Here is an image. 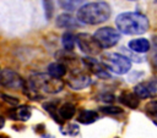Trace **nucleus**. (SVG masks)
Segmentation results:
<instances>
[{
	"instance_id": "nucleus-1",
	"label": "nucleus",
	"mask_w": 157,
	"mask_h": 138,
	"mask_svg": "<svg viewBox=\"0 0 157 138\" xmlns=\"http://www.w3.org/2000/svg\"><path fill=\"white\" fill-rule=\"evenodd\" d=\"M118 31L124 34L139 35L147 32L150 22L147 17L139 12H123L115 18Z\"/></svg>"
},
{
	"instance_id": "nucleus-2",
	"label": "nucleus",
	"mask_w": 157,
	"mask_h": 138,
	"mask_svg": "<svg viewBox=\"0 0 157 138\" xmlns=\"http://www.w3.org/2000/svg\"><path fill=\"white\" fill-rule=\"evenodd\" d=\"M110 16V6L107 2H90L82 5L77 11L78 22L86 24H99L105 22Z\"/></svg>"
},
{
	"instance_id": "nucleus-3",
	"label": "nucleus",
	"mask_w": 157,
	"mask_h": 138,
	"mask_svg": "<svg viewBox=\"0 0 157 138\" xmlns=\"http://www.w3.org/2000/svg\"><path fill=\"white\" fill-rule=\"evenodd\" d=\"M102 64L105 68H108L109 71L117 74H125L131 67L130 60L125 55H121L118 53L105 54L102 57Z\"/></svg>"
},
{
	"instance_id": "nucleus-4",
	"label": "nucleus",
	"mask_w": 157,
	"mask_h": 138,
	"mask_svg": "<svg viewBox=\"0 0 157 138\" xmlns=\"http://www.w3.org/2000/svg\"><path fill=\"white\" fill-rule=\"evenodd\" d=\"M93 37L97 40V43L101 45V48L109 49L119 42L120 33H119V31H117L112 27H103V28L97 29L94 32Z\"/></svg>"
},
{
	"instance_id": "nucleus-5",
	"label": "nucleus",
	"mask_w": 157,
	"mask_h": 138,
	"mask_svg": "<svg viewBox=\"0 0 157 138\" xmlns=\"http://www.w3.org/2000/svg\"><path fill=\"white\" fill-rule=\"evenodd\" d=\"M76 42L81 49L82 53L88 55L90 57L96 56L101 53V45L97 43L93 35H90L87 33H80L76 35Z\"/></svg>"
},
{
	"instance_id": "nucleus-6",
	"label": "nucleus",
	"mask_w": 157,
	"mask_h": 138,
	"mask_svg": "<svg viewBox=\"0 0 157 138\" xmlns=\"http://www.w3.org/2000/svg\"><path fill=\"white\" fill-rule=\"evenodd\" d=\"M25 83L26 82L21 78V76L17 72L12 71V70L6 68L0 74V84L4 85V87H6V88H12V89H20V88H22L23 89Z\"/></svg>"
},
{
	"instance_id": "nucleus-7",
	"label": "nucleus",
	"mask_w": 157,
	"mask_h": 138,
	"mask_svg": "<svg viewBox=\"0 0 157 138\" xmlns=\"http://www.w3.org/2000/svg\"><path fill=\"white\" fill-rule=\"evenodd\" d=\"M134 93L140 99H147V98L153 96L157 93V81L151 79V81L136 84L134 88Z\"/></svg>"
},
{
	"instance_id": "nucleus-8",
	"label": "nucleus",
	"mask_w": 157,
	"mask_h": 138,
	"mask_svg": "<svg viewBox=\"0 0 157 138\" xmlns=\"http://www.w3.org/2000/svg\"><path fill=\"white\" fill-rule=\"evenodd\" d=\"M90 84H91V77L87 74H77L69 79V87L75 90L83 89Z\"/></svg>"
},
{
	"instance_id": "nucleus-9",
	"label": "nucleus",
	"mask_w": 157,
	"mask_h": 138,
	"mask_svg": "<svg viewBox=\"0 0 157 138\" xmlns=\"http://www.w3.org/2000/svg\"><path fill=\"white\" fill-rule=\"evenodd\" d=\"M128 48L135 53H147L151 49V43L145 38H137L132 39L128 43Z\"/></svg>"
},
{
	"instance_id": "nucleus-10",
	"label": "nucleus",
	"mask_w": 157,
	"mask_h": 138,
	"mask_svg": "<svg viewBox=\"0 0 157 138\" xmlns=\"http://www.w3.org/2000/svg\"><path fill=\"white\" fill-rule=\"evenodd\" d=\"M119 103L128 106L129 109H136L140 104V98L135 93L130 92H123L119 95Z\"/></svg>"
},
{
	"instance_id": "nucleus-11",
	"label": "nucleus",
	"mask_w": 157,
	"mask_h": 138,
	"mask_svg": "<svg viewBox=\"0 0 157 138\" xmlns=\"http://www.w3.org/2000/svg\"><path fill=\"white\" fill-rule=\"evenodd\" d=\"M83 62L86 64V66H88V68L97 76V77H101V78H109V74L108 72L104 70V66H101L99 62H97L92 57H87V59H83Z\"/></svg>"
},
{
	"instance_id": "nucleus-12",
	"label": "nucleus",
	"mask_w": 157,
	"mask_h": 138,
	"mask_svg": "<svg viewBox=\"0 0 157 138\" xmlns=\"http://www.w3.org/2000/svg\"><path fill=\"white\" fill-rule=\"evenodd\" d=\"M55 23L59 28H76V27H78V20L72 17L70 13H63V15L58 16Z\"/></svg>"
},
{
	"instance_id": "nucleus-13",
	"label": "nucleus",
	"mask_w": 157,
	"mask_h": 138,
	"mask_svg": "<svg viewBox=\"0 0 157 138\" xmlns=\"http://www.w3.org/2000/svg\"><path fill=\"white\" fill-rule=\"evenodd\" d=\"M32 115V110L27 105H21L16 110H10V117L13 120H21V121H27Z\"/></svg>"
},
{
	"instance_id": "nucleus-14",
	"label": "nucleus",
	"mask_w": 157,
	"mask_h": 138,
	"mask_svg": "<svg viewBox=\"0 0 157 138\" xmlns=\"http://www.w3.org/2000/svg\"><path fill=\"white\" fill-rule=\"evenodd\" d=\"M97 118H98V114L93 110H81L77 116V121L82 125L93 123L94 121H97Z\"/></svg>"
},
{
	"instance_id": "nucleus-15",
	"label": "nucleus",
	"mask_w": 157,
	"mask_h": 138,
	"mask_svg": "<svg viewBox=\"0 0 157 138\" xmlns=\"http://www.w3.org/2000/svg\"><path fill=\"white\" fill-rule=\"evenodd\" d=\"M66 73V66H64L61 62H53L48 66V74H50L54 78H61Z\"/></svg>"
},
{
	"instance_id": "nucleus-16",
	"label": "nucleus",
	"mask_w": 157,
	"mask_h": 138,
	"mask_svg": "<svg viewBox=\"0 0 157 138\" xmlns=\"http://www.w3.org/2000/svg\"><path fill=\"white\" fill-rule=\"evenodd\" d=\"M75 112H76V109H75V106H74L72 104H70V103H65V104H63V105L58 109V115H59L63 120H70V118H72L74 115H75Z\"/></svg>"
},
{
	"instance_id": "nucleus-17",
	"label": "nucleus",
	"mask_w": 157,
	"mask_h": 138,
	"mask_svg": "<svg viewBox=\"0 0 157 138\" xmlns=\"http://www.w3.org/2000/svg\"><path fill=\"white\" fill-rule=\"evenodd\" d=\"M75 40H76V37L70 33V32H66L63 34V38H61V43H63V46L65 48L66 51H70L74 49V45H75Z\"/></svg>"
},
{
	"instance_id": "nucleus-18",
	"label": "nucleus",
	"mask_w": 157,
	"mask_h": 138,
	"mask_svg": "<svg viewBox=\"0 0 157 138\" xmlns=\"http://www.w3.org/2000/svg\"><path fill=\"white\" fill-rule=\"evenodd\" d=\"M81 2H82V0H59L60 6L69 11H74L76 7L80 6Z\"/></svg>"
},
{
	"instance_id": "nucleus-19",
	"label": "nucleus",
	"mask_w": 157,
	"mask_h": 138,
	"mask_svg": "<svg viewBox=\"0 0 157 138\" xmlns=\"http://www.w3.org/2000/svg\"><path fill=\"white\" fill-rule=\"evenodd\" d=\"M99 111L105 114V115H118L123 112V109L115 105H105V106H101Z\"/></svg>"
},
{
	"instance_id": "nucleus-20",
	"label": "nucleus",
	"mask_w": 157,
	"mask_h": 138,
	"mask_svg": "<svg viewBox=\"0 0 157 138\" xmlns=\"http://www.w3.org/2000/svg\"><path fill=\"white\" fill-rule=\"evenodd\" d=\"M150 61H151V66L152 68L157 72V38H153V44H152V53L150 56Z\"/></svg>"
},
{
	"instance_id": "nucleus-21",
	"label": "nucleus",
	"mask_w": 157,
	"mask_h": 138,
	"mask_svg": "<svg viewBox=\"0 0 157 138\" xmlns=\"http://www.w3.org/2000/svg\"><path fill=\"white\" fill-rule=\"evenodd\" d=\"M43 6H44V12H45V18L50 20L53 16V11H54L53 1L52 0H43Z\"/></svg>"
},
{
	"instance_id": "nucleus-22",
	"label": "nucleus",
	"mask_w": 157,
	"mask_h": 138,
	"mask_svg": "<svg viewBox=\"0 0 157 138\" xmlns=\"http://www.w3.org/2000/svg\"><path fill=\"white\" fill-rule=\"evenodd\" d=\"M145 111L151 116H157V100L148 101L145 106Z\"/></svg>"
},
{
	"instance_id": "nucleus-23",
	"label": "nucleus",
	"mask_w": 157,
	"mask_h": 138,
	"mask_svg": "<svg viewBox=\"0 0 157 138\" xmlns=\"http://www.w3.org/2000/svg\"><path fill=\"white\" fill-rule=\"evenodd\" d=\"M1 98H2L6 103H9L11 106H17L18 103H20V100H18L17 98H13V96H10V95H6V94H1Z\"/></svg>"
},
{
	"instance_id": "nucleus-24",
	"label": "nucleus",
	"mask_w": 157,
	"mask_h": 138,
	"mask_svg": "<svg viewBox=\"0 0 157 138\" xmlns=\"http://www.w3.org/2000/svg\"><path fill=\"white\" fill-rule=\"evenodd\" d=\"M101 100H103V101H105V103H110V101H113L114 100V96H113V94H102L101 96Z\"/></svg>"
},
{
	"instance_id": "nucleus-25",
	"label": "nucleus",
	"mask_w": 157,
	"mask_h": 138,
	"mask_svg": "<svg viewBox=\"0 0 157 138\" xmlns=\"http://www.w3.org/2000/svg\"><path fill=\"white\" fill-rule=\"evenodd\" d=\"M4 125H5V118L2 116H0V129L4 127Z\"/></svg>"
},
{
	"instance_id": "nucleus-26",
	"label": "nucleus",
	"mask_w": 157,
	"mask_h": 138,
	"mask_svg": "<svg viewBox=\"0 0 157 138\" xmlns=\"http://www.w3.org/2000/svg\"><path fill=\"white\" fill-rule=\"evenodd\" d=\"M155 123H156V125H157V121H155Z\"/></svg>"
}]
</instances>
